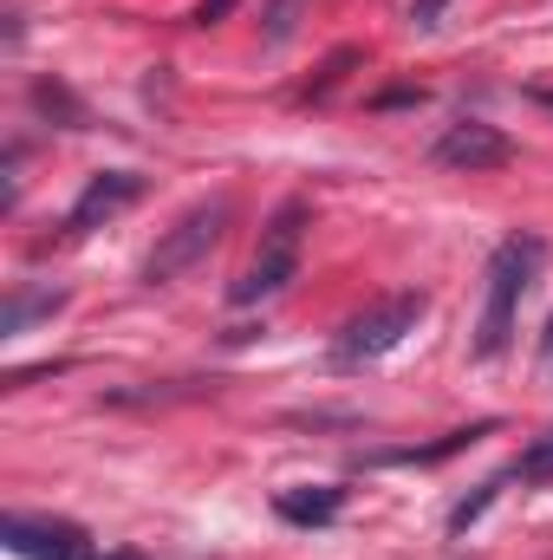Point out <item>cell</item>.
I'll use <instances>...</instances> for the list:
<instances>
[{"label": "cell", "mask_w": 553, "mask_h": 560, "mask_svg": "<svg viewBox=\"0 0 553 560\" xmlns=\"http://www.w3.org/2000/svg\"><path fill=\"white\" fill-rule=\"evenodd\" d=\"M541 261H548V242H541V235H508V242L495 248V261H489V300H482L475 346H469L482 365H495V359L515 346V313H521V293L541 275Z\"/></svg>", "instance_id": "cell-1"}, {"label": "cell", "mask_w": 553, "mask_h": 560, "mask_svg": "<svg viewBox=\"0 0 553 560\" xmlns=\"http://www.w3.org/2000/svg\"><path fill=\"white\" fill-rule=\"evenodd\" d=\"M423 313H430V300H423L416 287L385 293L378 306H365L358 319H345V326H339V339H332V365H339V372H365V365L391 359L416 326H423Z\"/></svg>", "instance_id": "cell-2"}, {"label": "cell", "mask_w": 553, "mask_h": 560, "mask_svg": "<svg viewBox=\"0 0 553 560\" xmlns=\"http://www.w3.org/2000/svg\"><path fill=\"white\" fill-rule=\"evenodd\" d=\"M299 242H306V202L293 196V202H280L274 215H268V229H261V248H255V261H248V275L228 287V300L235 306H255V300H274L286 280L299 275Z\"/></svg>", "instance_id": "cell-3"}, {"label": "cell", "mask_w": 553, "mask_h": 560, "mask_svg": "<svg viewBox=\"0 0 553 560\" xmlns=\"http://www.w3.org/2000/svg\"><path fill=\"white\" fill-rule=\"evenodd\" d=\"M222 229H228V202H222V196H215V202H196V209H183V215L163 229V242L150 248L143 280H150V287H163V280H176V275H189V268H202V261L215 255Z\"/></svg>", "instance_id": "cell-4"}, {"label": "cell", "mask_w": 553, "mask_h": 560, "mask_svg": "<svg viewBox=\"0 0 553 560\" xmlns=\"http://www.w3.org/2000/svg\"><path fill=\"white\" fill-rule=\"evenodd\" d=\"M0 541L20 560H98V541L59 515H0Z\"/></svg>", "instance_id": "cell-5"}, {"label": "cell", "mask_w": 553, "mask_h": 560, "mask_svg": "<svg viewBox=\"0 0 553 560\" xmlns=\"http://www.w3.org/2000/svg\"><path fill=\"white\" fill-rule=\"evenodd\" d=\"M443 170H462V176H482V170H508L515 163V138L508 131H495V125H482V118H462V125H449L436 150H430Z\"/></svg>", "instance_id": "cell-6"}, {"label": "cell", "mask_w": 553, "mask_h": 560, "mask_svg": "<svg viewBox=\"0 0 553 560\" xmlns=\"http://www.w3.org/2000/svg\"><path fill=\"white\" fill-rule=\"evenodd\" d=\"M143 183L138 170H98L85 189H79V202H72V215H66V235H92V229H105V222H118L131 202H143Z\"/></svg>", "instance_id": "cell-7"}, {"label": "cell", "mask_w": 553, "mask_h": 560, "mask_svg": "<svg viewBox=\"0 0 553 560\" xmlns=\"http://www.w3.org/2000/svg\"><path fill=\"white\" fill-rule=\"evenodd\" d=\"M345 509V489L339 482H313V489H280L274 495V515L293 522V528H326L332 515Z\"/></svg>", "instance_id": "cell-8"}, {"label": "cell", "mask_w": 553, "mask_h": 560, "mask_svg": "<svg viewBox=\"0 0 553 560\" xmlns=\"http://www.w3.org/2000/svg\"><path fill=\"white\" fill-rule=\"evenodd\" d=\"M66 300H72L66 287H13V293H7V306H0V339H20L33 319H52Z\"/></svg>", "instance_id": "cell-9"}, {"label": "cell", "mask_w": 553, "mask_h": 560, "mask_svg": "<svg viewBox=\"0 0 553 560\" xmlns=\"http://www.w3.org/2000/svg\"><path fill=\"white\" fill-rule=\"evenodd\" d=\"M33 112L46 125H59V131H92V112H85V98L66 79H33Z\"/></svg>", "instance_id": "cell-10"}, {"label": "cell", "mask_w": 553, "mask_h": 560, "mask_svg": "<svg viewBox=\"0 0 553 560\" xmlns=\"http://www.w3.org/2000/svg\"><path fill=\"white\" fill-rule=\"evenodd\" d=\"M495 423H469V430H449L443 443H423V450H378L372 463H443V456H456V450H469V443H482Z\"/></svg>", "instance_id": "cell-11"}, {"label": "cell", "mask_w": 553, "mask_h": 560, "mask_svg": "<svg viewBox=\"0 0 553 560\" xmlns=\"http://www.w3.org/2000/svg\"><path fill=\"white\" fill-rule=\"evenodd\" d=\"M508 476H515V469H508ZM508 476H495V482H482V489H475L469 502H456V509H449V535H469V528H475V522L489 515V502L502 495V482H508Z\"/></svg>", "instance_id": "cell-12"}, {"label": "cell", "mask_w": 553, "mask_h": 560, "mask_svg": "<svg viewBox=\"0 0 553 560\" xmlns=\"http://www.w3.org/2000/svg\"><path fill=\"white\" fill-rule=\"evenodd\" d=\"M515 476H521L528 489H548V482H553V430H548V436H534V443L521 450V463H515Z\"/></svg>", "instance_id": "cell-13"}, {"label": "cell", "mask_w": 553, "mask_h": 560, "mask_svg": "<svg viewBox=\"0 0 553 560\" xmlns=\"http://www.w3.org/2000/svg\"><path fill=\"white\" fill-rule=\"evenodd\" d=\"M299 13H306V0H268V13H261V39H268V46H286L293 26H299Z\"/></svg>", "instance_id": "cell-14"}, {"label": "cell", "mask_w": 553, "mask_h": 560, "mask_svg": "<svg viewBox=\"0 0 553 560\" xmlns=\"http://www.w3.org/2000/svg\"><path fill=\"white\" fill-rule=\"evenodd\" d=\"M358 59H365V52H358V46H339V52H332V59H326V66H319V79H313V85H306V98H332V92H339V79H345V72H352V66H358Z\"/></svg>", "instance_id": "cell-15"}, {"label": "cell", "mask_w": 553, "mask_h": 560, "mask_svg": "<svg viewBox=\"0 0 553 560\" xmlns=\"http://www.w3.org/2000/svg\"><path fill=\"white\" fill-rule=\"evenodd\" d=\"M443 13H449V0H411V26H416V33L443 26Z\"/></svg>", "instance_id": "cell-16"}, {"label": "cell", "mask_w": 553, "mask_h": 560, "mask_svg": "<svg viewBox=\"0 0 553 560\" xmlns=\"http://www.w3.org/2000/svg\"><path fill=\"white\" fill-rule=\"evenodd\" d=\"M228 13H235V0H202V7H196V26H222Z\"/></svg>", "instance_id": "cell-17"}, {"label": "cell", "mask_w": 553, "mask_h": 560, "mask_svg": "<svg viewBox=\"0 0 553 560\" xmlns=\"http://www.w3.org/2000/svg\"><path fill=\"white\" fill-rule=\"evenodd\" d=\"M541 365L553 372V319H548V332H541Z\"/></svg>", "instance_id": "cell-18"}, {"label": "cell", "mask_w": 553, "mask_h": 560, "mask_svg": "<svg viewBox=\"0 0 553 560\" xmlns=\"http://www.w3.org/2000/svg\"><path fill=\"white\" fill-rule=\"evenodd\" d=\"M534 98H541V105H553V92H548V85H534Z\"/></svg>", "instance_id": "cell-19"}]
</instances>
